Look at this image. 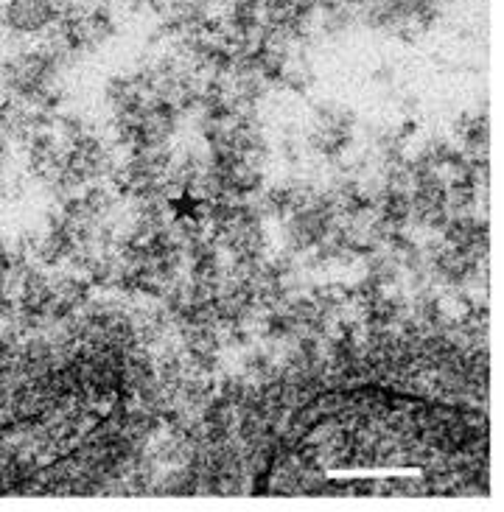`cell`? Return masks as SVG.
<instances>
[{
    "label": "cell",
    "instance_id": "cell-1",
    "mask_svg": "<svg viewBox=\"0 0 504 512\" xmlns=\"http://www.w3.org/2000/svg\"><path fill=\"white\" fill-rule=\"evenodd\" d=\"M54 6L51 0H9L6 6V23L17 34H37L51 23Z\"/></svg>",
    "mask_w": 504,
    "mask_h": 512
}]
</instances>
